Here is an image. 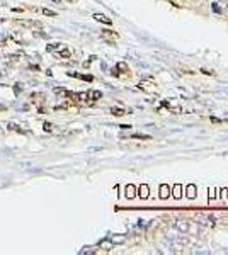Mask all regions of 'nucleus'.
<instances>
[{
	"label": "nucleus",
	"instance_id": "nucleus-12",
	"mask_svg": "<svg viewBox=\"0 0 228 255\" xmlns=\"http://www.w3.org/2000/svg\"><path fill=\"white\" fill-rule=\"evenodd\" d=\"M177 228H179V230H187V223H177Z\"/></svg>",
	"mask_w": 228,
	"mask_h": 255
},
{
	"label": "nucleus",
	"instance_id": "nucleus-4",
	"mask_svg": "<svg viewBox=\"0 0 228 255\" xmlns=\"http://www.w3.org/2000/svg\"><path fill=\"white\" fill-rule=\"evenodd\" d=\"M140 196L141 197H147L148 196V186H145V184H143V186L140 187Z\"/></svg>",
	"mask_w": 228,
	"mask_h": 255
},
{
	"label": "nucleus",
	"instance_id": "nucleus-1",
	"mask_svg": "<svg viewBox=\"0 0 228 255\" xmlns=\"http://www.w3.org/2000/svg\"><path fill=\"white\" fill-rule=\"evenodd\" d=\"M94 19L99 21V22H104V24H111V19H107L106 15H102V14H96L94 15Z\"/></svg>",
	"mask_w": 228,
	"mask_h": 255
},
{
	"label": "nucleus",
	"instance_id": "nucleus-15",
	"mask_svg": "<svg viewBox=\"0 0 228 255\" xmlns=\"http://www.w3.org/2000/svg\"><path fill=\"white\" fill-rule=\"evenodd\" d=\"M118 68H119V70H126V65H124V63H119Z\"/></svg>",
	"mask_w": 228,
	"mask_h": 255
},
{
	"label": "nucleus",
	"instance_id": "nucleus-6",
	"mask_svg": "<svg viewBox=\"0 0 228 255\" xmlns=\"http://www.w3.org/2000/svg\"><path fill=\"white\" fill-rule=\"evenodd\" d=\"M100 95H102V94H100V92H97V90H92V92H88V94H87V97H92V99H99Z\"/></svg>",
	"mask_w": 228,
	"mask_h": 255
},
{
	"label": "nucleus",
	"instance_id": "nucleus-11",
	"mask_svg": "<svg viewBox=\"0 0 228 255\" xmlns=\"http://www.w3.org/2000/svg\"><path fill=\"white\" fill-rule=\"evenodd\" d=\"M43 14L44 15H51V17H56V12L49 10V9H43Z\"/></svg>",
	"mask_w": 228,
	"mask_h": 255
},
{
	"label": "nucleus",
	"instance_id": "nucleus-16",
	"mask_svg": "<svg viewBox=\"0 0 228 255\" xmlns=\"http://www.w3.org/2000/svg\"><path fill=\"white\" fill-rule=\"evenodd\" d=\"M53 2H56V4H60V0H53Z\"/></svg>",
	"mask_w": 228,
	"mask_h": 255
},
{
	"label": "nucleus",
	"instance_id": "nucleus-3",
	"mask_svg": "<svg viewBox=\"0 0 228 255\" xmlns=\"http://www.w3.org/2000/svg\"><path fill=\"white\" fill-rule=\"evenodd\" d=\"M99 245H100V247H102V248H106V250H109V248L112 247V241H109V240H102Z\"/></svg>",
	"mask_w": 228,
	"mask_h": 255
},
{
	"label": "nucleus",
	"instance_id": "nucleus-5",
	"mask_svg": "<svg viewBox=\"0 0 228 255\" xmlns=\"http://www.w3.org/2000/svg\"><path fill=\"white\" fill-rule=\"evenodd\" d=\"M194 192H196V187L192 186V184H191V186H187V196H189V197H194V196H196Z\"/></svg>",
	"mask_w": 228,
	"mask_h": 255
},
{
	"label": "nucleus",
	"instance_id": "nucleus-8",
	"mask_svg": "<svg viewBox=\"0 0 228 255\" xmlns=\"http://www.w3.org/2000/svg\"><path fill=\"white\" fill-rule=\"evenodd\" d=\"M174 197H180V186L179 184L174 186Z\"/></svg>",
	"mask_w": 228,
	"mask_h": 255
},
{
	"label": "nucleus",
	"instance_id": "nucleus-14",
	"mask_svg": "<svg viewBox=\"0 0 228 255\" xmlns=\"http://www.w3.org/2000/svg\"><path fill=\"white\" fill-rule=\"evenodd\" d=\"M53 128H51V124L49 123H44V131H51Z\"/></svg>",
	"mask_w": 228,
	"mask_h": 255
},
{
	"label": "nucleus",
	"instance_id": "nucleus-10",
	"mask_svg": "<svg viewBox=\"0 0 228 255\" xmlns=\"http://www.w3.org/2000/svg\"><path fill=\"white\" fill-rule=\"evenodd\" d=\"M167 190H169V187H167L165 184H163V186L160 187V192H162L160 196H162V197H167V196H169V194H167Z\"/></svg>",
	"mask_w": 228,
	"mask_h": 255
},
{
	"label": "nucleus",
	"instance_id": "nucleus-7",
	"mask_svg": "<svg viewBox=\"0 0 228 255\" xmlns=\"http://www.w3.org/2000/svg\"><path fill=\"white\" fill-rule=\"evenodd\" d=\"M124 240H126L124 237H112V238H111V241H112V243H123Z\"/></svg>",
	"mask_w": 228,
	"mask_h": 255
},
{
	"label": "nucleus",
	"instance_id": "nucleus-2",
	"mask_svg": "<svg viewBox=\"0 0 228 255\" xmlns=\"http://www.w3.org/2000/svg\"><path fill=\"white\" fill-rule=\"evenodd\" d=\"M135 196V186H126V197H133Z\"/></svg>",
	"mask_w": 228,
	"mask_h": 255
},
{
	"label": "nucleus",
	"instance_id": "nucleus-9",
	"mask_svg": "<svg viewBox=\"0 0 228 255\" xmlns=\"http://www.w3.org/2000/svg\"><path fill=\"white\" fill-rule=\"evenodd\" d=\"M60 56H61V58H70V51H68V49H65V48H63V49L60 51Z\"/></svg>",
	"mask_w": 228,
	"mask_h": 255
},
{
	"label": "nucleus",
	"instance_id": "nucleus-13",
	"mask_svg": "<svg viewBox=\"0 0 228 255\" xmlns=\"http://www.w3.org/2000/svg\"><path fill=\"white\" fill-rule=\"evenodd\" d=\"M112 114H116V116H123V114H124V111H123V109H112Z\"/></svg>",
	"mask_w": 228,
	"mask_h": 255
}]
</instances>
